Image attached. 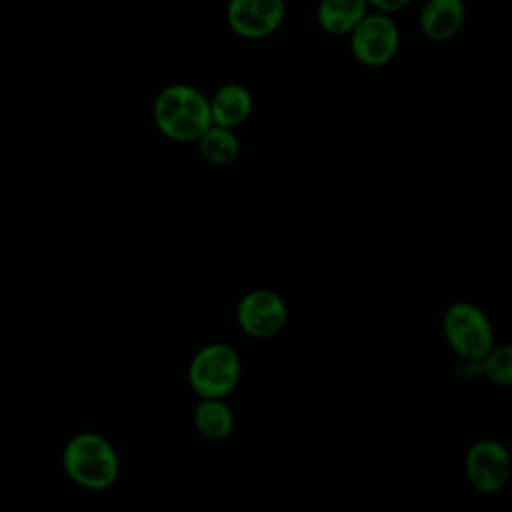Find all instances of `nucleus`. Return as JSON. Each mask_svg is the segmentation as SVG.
I'll return each instance as SVG.
<instances>
[{"label":"nucleus","instance_id":"nucleus-9","mask_svg":"<svg viewBox=\"0 0 512 512\" xmlns=\"http://www.w3.org/2000/svg\"><path fill=\"white\" fill-rule=\"evenodd\" d=\"M466 24L464 0H428L418 14L420 32L432 42L452 40Z\"/></svg>","mask_w":512,"mask_h":512},{"label":"nucleus","instance_id":"nucleus-11","mask_svg":"<svg viewBox=\"0 0 512 512\" xmlns=\"http://www.w3.org/2000/svg\"><path fill=\"white\" fill-rule=\"evenodd\" d=\"M366 0H318L316 24L332 36H348L368 12Z\"/></svg>","mask_w":512,"mask_h":512},{"label":"nucleus","instance_id":"nucleus-7","mask_svg":"<svg viewBox=\"0 0 512 512\" xmlns=\"http://www.w3.org/2000/svg\"><path fill=\"white\" fill-rule=\"evenodd\" d=\"M464 468L470 484L482 494L500 492L510 478V454L498 440L474 442L464 458Z\"/></svg>","mask_w":512,"mask_h":512},{"label":"nucleus","instance_id":"nucleus-2","mask_svg":"<svg viewBox=\"0 0 512 512\" xmlns=\"http://www.w3.org/2000/svg\"><path fill=\"white\" fill-rule=\"evenodd\" d=\"M62 468L74 484L88 490H106L120 474L114 446L96 432H80L66 442Z\"/></svg>","mask_w":512,"mask_h":512},{"label":"nucleus","instance_id":"nucleus-1","mask_svg":"<svg viewBox=\"0 0 512 512\" xmlns=\"http://www.w3.org/2000/svg\"><path fill=\"white\" fill-rule=\"evenodd\" d=\"M152 118L156 128L176 142H196L212 124L208 96L190 84L162 88L154 98Z\"/></svg>","mask_w":512,"mask_h":512},{"label":"nucleus","instance_id":"nucleus-10","mask_svg":"<svg viewBox=\"0 0 512 512\" xmlns=\"http://www.w3.org/2000/svg\"><path fill=\"white\" fill-rule=\"evenodd\" d=\"M212 124L236 128L246 122L252 112V94L242 84H224L210 98Z\"/></svg>","mask_w":512,"mask_h":512},{"label":"nucleus","instance_id":"nucleus-14","mask_svg":"<svg viewBox=\"0 0 512 512\" xmlns=\"http://www.w3.org/2000/svg\"><path fill=\"white\" fill-rule=\"evenodd\" d=\"M482 374L500 386L512 382V348L510 346H492L480 360Z\"/></svg>","mask_w":512,"mask_h":512},{"label":"nucleus","instance_id":"nucleus-15","mask_svg":"<svg viewBox=\"0 0 512 512\" xmlns=\"http://www.w3.org/2000/svg\"><path fill=\"white\" fill-rule=\"evenodd\" d=\"M412 2L414 0H366L368 8H372L376 12H384V14H394L398 10H404Z\"/></svg>","mask_w":512,"mask_h":512},{"label":"nucleus","instance_id":"nucleus-13","mask_svg":"<svg viewBox=\"0 0 512 512\" xmlns=\"http://www.w3.org/2000/svg\"><path fill=\"white\" fill-rule=\"evenodd\" d=\"M196 142L204 160L216 166H228L240 156V140L234 128L210 124Z\"/></svg>","mask_w":512,"mask_h":512},{"label":"nucleus","instance_id":"nucleus-3","mask_svg":"<svg viewBox=\"0 0 512 512\" xmlns=\"http://www.w3.org/2000/svg\"><path fill=\"white\" fill-rule=\"evenodd\" d=\"M240 376V356L224 342L202 346L188 364V384L200 398H226L238 386Z\"/></svg>","mask_w":512,"mask_h":512},{"label":"nucleus","instance_id":"nucleus-4","mask_svg":"<svg viewBox=\"0 0 512 512\" xmlns=\"http://www.w3.org/2000/svg\"><path fill=\"white\" fill-rule=\"evenodd\" d=\"M448 346L464 360L478 362L494 346V330L486 314L470 302H454L442 318Z\"/></svg>","mask_w":512,"mask_h":512},{"label":"nucleus","instance_id":"nucleus-6","mask_svg":"<svg viewBox=\"0 0 512 512\" xmlns=\"http://www.w3.org/2000/svg\"><path fill=\"white\" fill-rule=\"evenodd\" d=\"M236 322L252 338H272L284 330L288 306L276 292L258 288L238 300Z\"/></svg>","mask_w":512,"mask_h":512},{"label":"nucleus","instance_id":"nucleus-12","mask_svg":"<svg viewBox=\"0 0 512 512\" xmlns=\"http://www.w3.org/2000/svg\"><path fill=\"white\" fill-rule=\"evenodd\" d=\"M200 436L208 440H222L234 428V414L224 398H202L192 414Z\"/></svg>","mask_w":512,"mask_h":512},{"label":"nucleus","instance_id":"nucleus-8","mask_svg":"<svg viewBox=\"0 0 512 512\" xmlns=\"http://www.w3.org/2000/svg\"><path fill=\"white\" fill-rule=\"evenodd\" d=\"M286 16V0H228L226 22L246 40H262L274 34Z\"/></svg>","mask_w":512,"mask_h":512},{"label":"nucleus","instance_id":"nucleus-5","mask_svg":"<svg viewBox=\"0 0 512 512\" xmlns=\"http://www.w3.org/2000/svg\"><path fill=\"white\" fill-rule=\"evenodd\" d=\"M350 52L362 66L380 68L388 64L400 48V28L390 14L368 10L366 16L352 28Z\"/></svg>","mask_w":512,"mask_h":512}]
</instances>
